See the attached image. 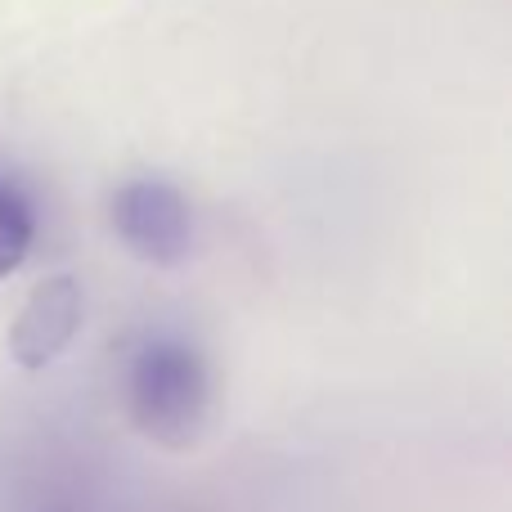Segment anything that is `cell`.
Masks as SVG:
<instances>
[{"instance_id": "3", "label": "cell", "mask_w": 512, "mask_h": 512, "mask_svg": "<svg viewBox=\"0 0 512 512\" xmlns=\"http://www.w3.org/2000/svg\"><path fill=\"white\" fill-rule=\"evenodd\" d=\"M81 306H86V297H81V283L72 274H50L36 283L23 315L9 328V355L18 369H45L59 360L81 328Z\"/></svg>"}, {"instance_id": "1", "label": "cell", "mask_w": 512, "mask_h": 512, "mask_svg": "<svg viewBox=\"0 0 512 512\" xmlns=\"http://www.w3.org/2000/svg\"><path fill=\"white\" fill-rule=\"evenodd\" d=\"M126 409L153 445L189 450L212 409V378L203 355L180 337L144 342L126 373Z\"/></svg>"}, {"instance_id": "2", "label": "cell", "mask_w": 512, "mask_h": 512, "mask_svg": "<svg viewBox=\"0 0 512 512\" xmlns=\"http://www.w3.org/2000/svg\"><path fill=\"white\" fill-rule=\"evenodd\" d=\"M113 230L144 265H180L194 248V212L167 180H131L113 194Z\"/></svg>"}, {"instance_id": "4", "label": "cell", "mask_w": 512, "mask_h": 512, "mask_svg": "<svg viewBox=\"0 0 512 512\" xmlns=\"http://www.w3.org/2000/svg\"><path fill=\"white\" fill-rule=\"evenodd\" d=\"M32 207L23 203L18 194H9V189H0V279H5L9 270H18L23 265L27 248H32Z\"/></svg>"}]
</instances>
